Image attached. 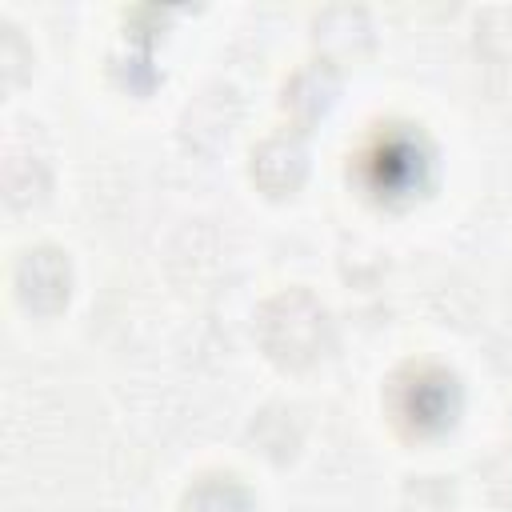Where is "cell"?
<instances>
[{"mask_svg": "<svg viewBox=\"0 0 512 512\" xmlns=\"http://www.w3.org/2000/svg\"><path fill=\"white\" fill-rule=\"evenodd\" d=\"M184 512H248V504L232 484H204L196 496H188Z\"/></svg>", "mask_w": 512, "mask_h": 512, "instance_id": "7a4b0ae2", "label": "cell"}, {"mask_svg": "<svg viewBox=\"0 0 512 512\" xmlns=\"http://www.w3.org/2000/svg\"><path fill=\"white\" fill-rule=\"evenodd\" d=\"M416 388H408V404H400V416L412 420V428H436L444 420H452V380L444 372H416L412 376Z\"/></svg>", "mask_w": 512, "mask_h": 512, "instance_id": "6da1fadb", "label": "cell"}]
</instances>
